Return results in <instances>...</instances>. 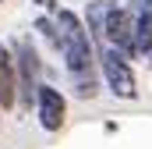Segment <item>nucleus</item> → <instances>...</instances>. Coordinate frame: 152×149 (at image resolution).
Instances as JSON below:
<instances>
[{"label":"nucleus","mask_w":152,"mask_h":149,"mask_svg":"<svg viewBox=\"0 0 152 149\" xmlns=\"http://www.w3.org/2000/svg\"><path fill=\"white\" fill-rule=\"evenodd\" d=\"M57 18V29H60V57H64V68L67 74H92V64H96V46H92V36L85 29V21L78 18L75 11L67 7H53L50 11Z\"/></svg>","instance_id":"nucleus-1"},{"label":"nucleus","mask_w":152,"mask_h":149,"mask_svg":"<svg viewBox=\"0 0 152 149\" xmlns=\"http://www.w3.org/2000/svg\"><path fill=\"white\" fill-rule=\"evenodd\" d=\"M96 53H99V68H103L106 89L117 100H138V78H134V68H131V57L124 50L110 46V43H103Z\"/></svg>","instance_id":"nucleus-2"},{"label":"nucleus","mask_w":152,"mask_h":149,"mask_svg":"<svg viewBox=\"0 0 152 149\" xmlns=\"http://www.w3.org/2000/svg\"><path fill=\"white\" fill-rule=\"evenodd\" d=\"M14 71H18V107L21 110H32L36 107V89H39V53L28 39H18L14 43Z\"/></svg>","instance_id":"nucleus-3"},{"label":"nucleus","mask_w":152,"mask_h":149,"mask_svg":"<svg viewBox=\"0 0 152 149\" xmlns=\"http://www.w3.org/2000/svg\"><path fill=\"white\" fill-rule=\"evenodd\" d=\"M103 43H110L117 50H124L134 60V11L127 4H106V18H103Z\"/></svg>","instance_id":"nucleus-4"},{"label":"nucleus","mask_w":152,"mask_h":149,"mask_svg":"<svg viewBox=\"0 0 152 149\" xmlns=\"http://www.w3.org/2000/svg\"><path fill=\"white\" fill-rule=\"evenodd\" d=\"M36 117H39V124H42V131H60L64 121H67V100H64V92L39 82V89H36Z\"/></svg>","instance_id":"nucleus-5"},{"label":"nucleus","mask_w":152,"mask_h":149,"mask_svg":"<svg viewBox=\"0 0 152 149\" xmlns=\"http://www.w3.org/2000/svg\"><path fill=\"white\" fill-rule=\"evenodd\" d=\"M18 107V71H14V53L0 43V110Z\"/></svg>","instance_id":"nucleus-6"},{"label":"nucleus","mask_w":152,"mask_h":149,"mask_svg":"<svg viewBox=\"0 0 152 149\" xmlns=\"http://www.w3.org/2000/svg\"><path fill=\"white\" fill-rule=\"evenodd\" d=\"M36 32L46 39L53 50H60V29H57V18H53V14H42V18H36Z\"/></svg>","instance_id":"nucleus-7"},{"label":"nucleus","mask_w":152,"mask_h":149,"mask_svg":"<svg viewBox=\"0 0 152 149\" xmlns=\"http://www.w3.org/2000/svg\"><path fill=\"white\" fill-rule=\"evenodd\" d=\"M96 92H99V85H96L92 74H75V96L78 100H92Z\"/></svg>","instance_id":"nucleus-8"},{"label":"nucleus","mask_w":152,"mask_h":149,"mask_svg":"<svg viewBox=\"0 0 152 149\" xmlns=\"http://www.w3.org/2000/svg\"><path fill=\"white\" fill-rule=\"evenodd\" d=\"M127 7L134 14H152V0H127Z\"/></svg>","instance_id":"nucleus-9"},{"label":"nucleus","mask_w":152,"mask_h":149,"mask_svg":"<svg viewBox=\"0 0 152 149\" xmlns=\"http://www.w3.org/2000/svg\"><path fill=\"white\" fill-rule=\"evenodd\" d=\"M32 4H42V7H46V11H53V7H57V4H53V0H32Z\"/></svg>","instance_id":"nucleus-10"},{"label":"nucleus","mask_w":152,"mask_h":149,"mask_svg":"<svg viewBox=\"0 0 152 149\" xmlns=\"http://www.w3.org/2000/svg\"><path fill=\"white\" fill-rule=\"evenodd\" d=\"M149 64H152V53H149Z\"/></svg>","instance_id":"nucleus-11"}]
</instances>
